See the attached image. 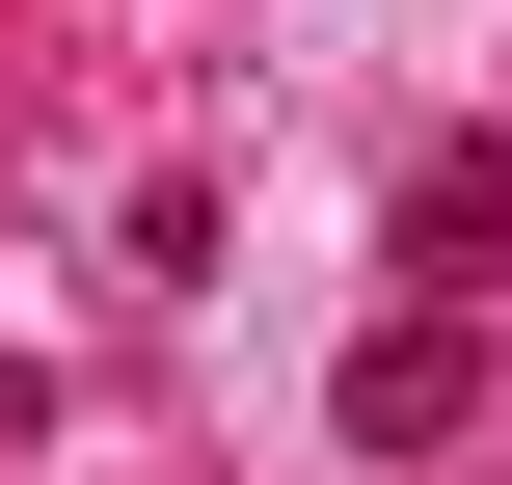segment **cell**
<instances>
[{
	"mask_svg": "<svg viewBox=\"0 0 512 485\" xmlns=\"http://www.w3.org/2000/svg\"><path fill=\"white\" fill-rule=\"evenodd\" d=\"M459 405H486V324H459V297H405V324L351 351V459H432Z\"/></svg>",
	"mask_w": 512,
	"mask_h": 485,
	"instance_id": "cell-1",
	"label": "cell"
},
{
	"mask_svg": "<svg viewBox=\"0 0 512 485\" xmlns=\"http://www.w3.org/2000/svg\"><path fill=\"white\" fill-rule=\"evenodd\" d=\"M486 243H512V135H432L405 162V297H486Z\"/></svg>",
	"mask_w": 512,
	"mask_h": 485,
	"instance_id": "cell-2",
	"label": "cell"
}]
</instances>
